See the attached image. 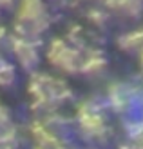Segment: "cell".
Returning a JSON list of instances; mask_svg holds the SVG:
<instances>
[{"label": "cell", "mask_w": 143, "mask_h": 149, "mask_svg": "<svg viewBox=\"0 0 143 149\" xmlns=\"http://www.w3.org/2000/svg\"><path fill=\"white\" fill-rule=\"evenodd\" d=\"M27 93L31 96L33 109H38L40 116L56 111L67 100L73 98L69 84L51 73L33 71L27 82Z\"/></svg>", "instance_id": "cell-1"}, {"label": "cell", "mask_w": 143, "mask_h": 149, "mask_svg": "<svg viewBox=\"0 0 143 149\" xmlns=\"http://www.w3.org/2000/svg\"><path fill=\"white\" fill-rule=\"evenodd\" d=\"M51 26V15L46 0H17L13 35L38 40Z\"/></svg>", "instance_id": "cell-2"}, {"label": "cell", "mask_w": 143, "mask_h": 149, "mask_svg": "<svg viewBox=\"0 0 143 149\" xmlns=\"http://www.w3.org/2000/svg\"><path fill=\"white\" fill-rule=\"evenodd\" d=\"M76 127L82 138L89 144H103L111 136L109 122L103 115L102 102L84 100L76 109Z\"/></svg>", "instance_id": "cell-3"}, {"label": "cell", "mask_w": 143, "mask_h": 149, "mask_svg": "<svg viewBox=\"0 0 143 149\" xmlns=\"http://www.w3.org/2000/svg\"><path fill=\"white\" fill-rule=\"evenodd\" d=\"M46 58L53 69L62 74H76L82 69L84 49L69 44L65 38H51L46 49Z\"/></svg>", "instance_id": "cell-4"}, {"label": "cell", "mask_w": 143, "mask_h": 149, "mask_svg": "<svg viewBox=\"0 0 143 149\" xmlns=\"http://www.w3.org/2000/svg\"><path fill=\"white\" fill-rule=\"evenodd\" d=\"M7 46H9V51L15 58V65H18L27 73L36 71L42 60L38 40L26 38V36H18V35H9Z\"/></svg>", "instance_id": "cell-5"}, {"label": "cell", "mask_w": 143, "mask_h": 149, "mask_svg": "<svg viewBox=\"0 0 143 149\" xmlns=\"http://www.w3.org/2000/svg\"><path fill=\"white\" fill-rule=\"evenodd\" d=\"M134 100H136V91L131 84L125 82H112L107 89V98L105 102L111 106V109L118 115L129 113Z\"/></svg>", "instance_id": "cell-6"}, {"label": "cell", "mask_w": 143, "mask_h": 149, "mask_svg": "<svg viewBox=\"0 0 143 149\" xmlns=\"http://www.w3.org/2000/svg\"><path fill=\"white\" fill-rule=\"evenodd\" d=\"M29 133H31V138H33L35 146H38V147H46V149H71L67 138L53 133L49 127H46V125L42 124L40 118H35V120L29 124Z\"/></svg>", "instance_id": "cell-7"}, {"label": "cell", "mask_w": 143, "mask_h": 149, "mask_svg": "<svg viewBox=\"0 0 143 149\" xmlns=\"http://www.w3.org/2000/svg\"><path fill=\"white\" fill-rule=\"evenodd\" d=\"M109 68V62L103 55H100V51L85 49L84 51V62H82L80 73L87 78H100L105 74Z\"/></svg>", "instance_id": "cell-8"}, {"label": "cell", "mask_w": 143, "mask_h": 149, "mask_svg": "<svg viewBox=\"0 0 143 149\" xmlns=\"http://www.w3.org/2000/svg\"><path fill=\"white\" fill-rule=\"evenodd\" d=\"M103 7L111 15L134 20L143 13V0H103Z\"/></svg>", "instance_id": "cell-9"}, {"label": "cell", "mask_w": 143, "mask_h": 149, "mask_svg": "<svg viewBox=\"0 0 143 149\" xmlns=\"http://www.w3.org/2000/svg\"><path fill=\"white\" fill-rule=\"evenodd\" d=\"M118 47L125 53H141L143 51V27L131 29L118 36Z\"/></svg>", "instance_id": "cell-10"}, {"label": "cell", "mask_w": 143, "mask_h": 149, "mask_svg": "<svg viewBox=\"0 0 143 149\" xmlns=\"http://www.w3.org/2000/svg\"><path fill=\"white\" fill-rule=\"evenodd\" d=\"M17 84V65L13 60L0 56V89H11Z\"/></svg>", "instance_id": "cell-11"}, {"label": "cell", "mask_w": 143, "mask_h": 149, "mask_svg": "<svg viewBox=\"0 0 143 149\" xmlns=\"http://www.w3.org/2000/svg\"><path fill=\"white\" fill-rule=\"evenodd\" d=\"M17 146H18V133L13 124L0 129V149H17Z\"/></svg>", "instance_id": "cell-12"}, {"label": "cell", "mask_w": 143, "mask_h": 149, "mask_svg": "<svg viewBox=\"0 0 143 149\" xmlns=\"http://www.w3.org/2000/svg\"><path fill=\"white\" fill-rule=\"evenodd\" d=\"M87 15H89L87 20L93 22L96 27H103L111 20V13L107 9H100V7H93V9H89Z\"/></svg>", "instance_id": "cell-13"}, {"label": "cell", "mask_w": 143, "mask_h": 149, "mask_svg": "<svg viewBox=\"0 0 143 149\" xmlns=\"http://www.w3.org/2000/svg\"><path fill=\"white\" fill-rule=\"evenodd\" d=\"M11 113H9V109H7L2 102H0V129H4L7 127V125H11Z\"/></svg>", "instance_id": "cell-14"}, {"label": "cell", "mask_w": 143, "mask_h": 149, "mask_svg": "<svg viewBox=\"0 0 143 149\" xmlns=\"http://www.w3.org/2000/svg\"><path fill=\"white\" fill-rule=\"evenodd\" d=\"M15 4H17V0H0V11L11 9V7H15Z\"/></svg>", "instance_id": "cell-15"}, {"label": "cell", "mask_w": 143, "mask_h": 149, "mask_svg": "<svg viewBox=\"0 0 143 149\" xmlns=\"http://www.w3.org/2000/svg\"><path fill=\"white\" fill-rule=\"evenodd\" d=\"M140 69H141V73H143V51L140 53Z\"/></svg>", "instance_id": "cell-16"}, {"label": "cell", "mask_w": 143, "mask_h": 149, "mask_svg": "<svg viewBox=\"0 0 143 149\" xmlns=\"http://www.w3.org/2000/svg\"><path fill=\"white\" fill-rule=\"evenodd\" d=\"M47 2H53V4H62V2H65V0H47Z\"/></svg>", "instance_id": "cell-17"}, {"label": "cell", "mask_w": 143, "mask_h": 149, "mask_svg": "<svg viewBox=\"0 0 143 149\" xmlns=\"http://www.w3.org/2000/svg\"><path fill=\"white\" fill-rule=\"evenodd\" d=\"M33 149H46V147H38V146H35V147H33Z\"/></svg>", "instance_id": "cell-18"}, {"label": "cell", "mask_w": 143, "mask_h": 149, "mask_svg": "<svg viewBox=\"0 0 143 149\" xmlns=\"http://www.w3.org/2000/svg\"><path fill=\"white\" fill-rule=\"evenodd\" d=\"M91 2H98V0H91Z\"/></svg>", "instance_id": "cell-19"}]
</instances>
